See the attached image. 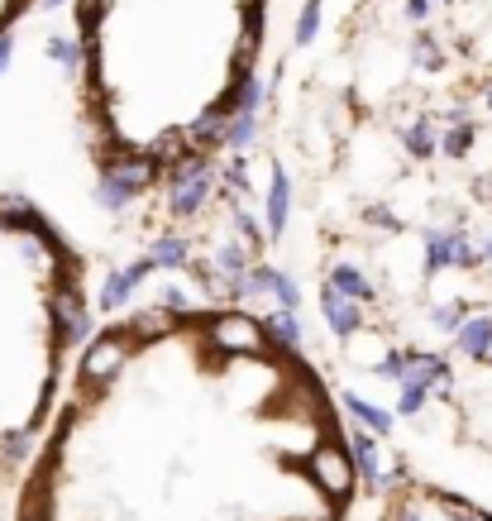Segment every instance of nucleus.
I'll list each match as a JSON object with an SVG mask.
<instances>
[{"instance_id":"nucleus-1","label":"nucleus","mask_w":492,"mask_h":521,"mask_svg":"<svg viewBox=\"0 0 492 521\" xmlns=\"http://www.w3.org/2000/svg\"><path fill=\"white\" fill-rule=\"evenodd\" d=\"M354 502L340 402L268 316L149 302L82 345L15 521H349Z\"/></svg>"},{"instance_id":"nucleus-2","label":"nucleus","mask_w":492,"mask_h":521,"mask_svg":"<svg viewBox=\"0 0 492 521\" xmlns=\"http://www.w3.org/2000/svg\"><path fill=\"white\" fill-rule=\"evenodd\" d=\"M86 330V263L24 196H0V498L20 493Z\"/></svg>"},{"instance_id":"nucleus-3","label":"nucleus","mask_w":492,"mask_h":521,"mask_svg":"<svg viewBox=\"0 0 492 521\" xmlns=\"http://www.w3.org/2000/svg\"><path fill=\"white\" fill-rule=\"evenodd\" d=\"M421 149H440L435 235L426 259L430 316L445 326V383L464 397L454 412L478 450L492 455V48L473 72L464 101L445 110V130H416Z\"/></svg>"},{"instance_id":"nucleus-4","label":"nucleus","mask_w":492,"mask_h":521,"mask_svg":"<svg viewBox=\"0 0 492 521\" xmlns=\"http://www.w3.org/2000/svg\"><path fill=\"white\" fill-rule=\"evenodd\" d=\"M29 0H0V44H5V29H10V20L20 15Z\"/></svg>"}]
</instances>
